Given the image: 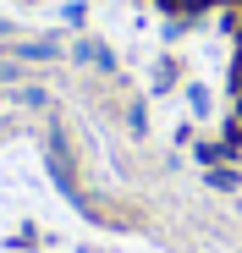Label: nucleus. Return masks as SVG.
Instances as JSON below:
<instances>
[{"mask_svg":"<svg viewBox=\"0 0 242 253\" xmlns=\"http://www.w3.org/2000/svg\"><path fill=\"white\" fill-rule=\"evenodd\" d=\"M171 83H176V66L165 61V66H160V72H154V88H171Z\"/></svg>","mask_w":242,"mask_h":253,"instance_id":"nucleus-1","label":"nucleus"},{"mask_svg":"<svg viewBox=\"0 0 242 253\" xmlns=\"http://www.w3.org/2000/svg\"><path fill=\"white\" fill-rule=\"evenodd\" d=\"M209 182H215V187H237L242 176H237V171H209Z\"/></svg>","mask_w":242,"mask_h":253,"instance_id":"nucleus-2","label":"nucleus"},{"mask_svg":"<svg viewBox=\"0 0 242 253\" xmlns=\"http://www.w3.org/2000/svg\"><path fill=\"white\" fill-rule=\"evenodd\" d=\"M226 6H242V0H226Z\"/></svg>","mask_w":242,"mask_h":253,"instance_id":"nucleus-3","label":"nucleus"}]
</instances>
